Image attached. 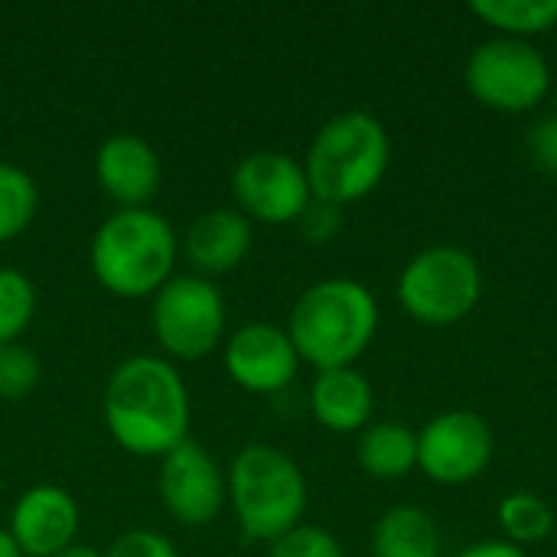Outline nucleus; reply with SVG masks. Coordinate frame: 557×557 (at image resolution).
Segmentation results:
<instances>
[{"label": "nucleus", "mask_w": 557, "mask_h": 557, "mask_svg": "<svg viewBox=\"0 0 557 557\" xmlns=\"http://www.w3.org/2000/svg\"><path fill=\"white\" fill-rule=\"evenodd\" d=\"M470 13L509 39L542 36L557 26V0H473Z\"/></svg>", "instance_id": "obj_19"}, {"label": "nucleus", "mask_w": 557, "mask_h": 557, "mask_svg": "<svg viewBox=\"0 0 557 557\" xmlns=\"http://www.w3.org/2000/svg\"><path fill=\"white\" fill-rule=\"evenodd\" d=\"M287 336L300 362L317 372L349 369L379 333V300L352 277H323L290 307Z\"/></svg>", "instance_id": "obj_2"}, {"label": "nucleus", "mask_w": 557, "mask_h": 557, "mask_svg": "<svg viewBox=\"0 0 557 557\" xmlns=\"http://www.w3.org/2000/svg\"><path fill=\"white\" fill-rule=\"evenodd\" d=\"M52 557H104V552H98V548H91V545H72V548H65V552H59V555Z\"/></svg>", "instance_id": "obj_29"}, {"label": "nucleus", "mask_w": 557, "mask_h": 557, "mask_svg": "<svg viewBox=\"0 0 557 557\" xmlns=\"http://www.w3.org/2000/svg\"><path fill=\"white\" fill-rule=\"evenodd\" d=\"M222 366L238 388L255 395H277L297 379L304 362L284 326L248 323L225 336Z\"/></svg>", "instance_id": "obj_12"}, {"label": "nucleus", "mask_w": 557, "mask_h": 557, "mask_svg": "<svg viewBox=\"0 0 557 557\" xmlns=\"http://www.w3.org/2000/svg\"><path fill=\"white\" fill-rule=\"evenodd\" d=\"M454 557H529V552L519 548V545H509L506 539H493V542L467 545L463 552H457Z\"/></svg>", "instance_id": "obj_28"}, {"label": "nucleus", "mask_w": 557, "mask_h": 557, "mask_svg": "<svg viewBox=\"0 0 557 557\" xmlns=\"http://www.w3.org/2000/svg\"><path fill=\"white\" fill-rule=\"evenodd\" d=\"M180 258V235L157 209H114L91 235L88 264L95 281L121 297H153Z\"/></svg>", "instance_id": "obj_3"}, {"label": "nucleus", "mask_w": 557, "mask_h": 557, "mask_svg": "<svg viewBox=\"0 0 557 557\" xmlns=\"http://www.w3.org/2000/svg\"><path fill=\"white\" fill-rule=\"evenodd\" d=\"M0 557H23L20 552H16L13 539L7 535V529H0Z\"/></svg>", "instance_id": "obj_30"}, {"label": "nucleus", "mask_w": 557, "mask_h": 557, "mask_svg": "<svg viewBox=\"0 0 557 557\" xmlns=\"http://www.w3.org/2000/svg\"><path fill=\"white\" fill-rule=\"evenodd\" d=\"M42 375L39 356L23 346V343H10L0 346V401H23L36 392Z\"/></svg>", "instance_id": "obj_23"}, {"label": "nucleus", "mask_w": 557, "mask_h": 557, "mask_svg": "<svg viewBox=\"0 0 557 557\" xmlns=\"http://www.w3.org/2000/svg\"><path fill=\"white\" fill-rule=\"evenodd\" d=\"M310 411L317 424L333 434H359L375 414L372 382L356 366L317 372L310 385Z\"/></svg>", "instance_id": "obj_16"}, {"label": "nucleus", "mask_w": 557, "mask_h": 557, "mask_svg": "<svg viewBox=\"0 0 557 557\" xmlns=\"http://www.w3.org/2000/svg\"><path fill=\"white\" fill-rule=\"evenodd\" d=\"M480 297L483 268L476 255L457 245H431L398 274V304L424 326H454L467 320Z\"/></svg>", "instance_id": "obj_6"}, {"label": "nucleus", "mask_w": 557, "mask_h": 557, "mask_svg": "<svg viewBox=\"0 0 557 557\" xmlns=\"http://www.w3.org/2000/svg\"><path fill=\"white\" fill-rule=\"evenodd\" d=\"M82 509L75 496L55 483L29 486L10 509L7 535L23 557H52L78 542Z\"/></svg>", "instance_id": "obj_13"}, {"label": "nucleus", "mask_w": 557, "mask_h": 557, "mask_svg": "<svg viewBox=\"0 0 557 557\" xmlns=\"http://www.w3.org/2000/svg\"><path fill=\"white\" fill-rule=\"evenodd\" d=\"M356 460L375 480H401L418 470V431L398 421H372L359 431Z\"/></svg>", "instance_id": "obj_17"}, {"label": "nucleus", "mask_w": 557, "mask_h": 557, "mask_svg": "<svg viewBox=\"0 0 557 557\" xmlns=\"http://www.w3.org/2000/svg\"><path fill=\"white\" fill-rule=\"evenodd\" d=\"M95 183L117 209H150L163 183L160 153L140 134H111L95 150Z\"/></svg>", "instance_id": "obj_14"}, {"label": "nucleus", "mask_w": 557, "mask_h": 557, "mask_svg": "<svg viewBox=\"0 0 557 557\" xmlns=\"http://www.w3.org/2000/svg\"><path fill=\"white\" fill-rule=\"evenodd\" d=\"M228 310L222 290L199 274H173L150 297V330L173 359L196 362L225 343Z\"/></svg>", "instance_id": "obj_7"}, {"label": "nucleus", "mask_w": 557, "mask_h": 557, "mask_svg": "<svg viewBox=\"0 0 557 557\" xmlns=\"http://www.w3.org/2000/svg\"><path fill=\"white\" fill-rule=\"evenodd\" d=\"M297 225H300V232H304L310 242H330V238H336V232H339V225H343V209L313 199V202L307 206V212L300 215Z\"/></svg>", "instance_id": "obj_26"}, {"label": "nucleus", "mask_w": 557, "mask_h": 557, "mask_svg": "<svg viewBox=\"0 0 557 557\" xmlns=\"http://www.w3.org/2000/svg\"><path fill=\"white\" fill-rule=\"evenodd\" d=\"M372 557H441L437 519L421 506H395L372 529Z\"/></svg>", "instance_id": "obj_18"}, {"label": "nucleus", "mask_w": 557, "mask_h": 557, "mask_svg": "<svg viewBox=\"0 0 557 557\" xmlns=\"http://www.w3.org/2000/svg\"><path fill=\"white\" fill-rule=\"evenodd\" d=\"M36 317V287L16 268H0V346L20 343Z\"/></svg>", "instance_id": "obj_22"}, {"label": "nucleus", "mask_w": 557, "mask_h": 557, "mask_svg": "<svg viewBox=\"0 0 557 557\" xmlns=\"http://www.w3.org/2000/svg\"><path fill=\"white\" fill-rule=\"evenodd\" d=\"M39 212V186L36 180L16 166L0 160V245L16 242Z\"/></svg>", "instance_id": "obj_20"}, {"label": "nucleus", "mask_w": 557, "mask_h": 557, "mask_svg": "<svg viewBox=\"0 0 557 557\" xmlns=\"http://www.w3.org/2000/svg\"><path fill=\"white\" fill-rule=\"evenodd\" d=\"M255 232L238 209H209L193 219L183 235V255L199 277L235 271L251 251Z\"/></svg>", "instance_id": "obj_15"}, {"label": "nucleus", "mask_w": 557, "mask_h": 557, "mask_svg": "<svg viewBox=\"0 0 557 557\" xmlns=\"http://www.w3.org/2000/svg\"><path fill=\"white\" fill-rule=\"evenodd\" d=\"M232 196L248 222L287 225L300 222L313 202L304 160L284 150H251L232 170Z\"/></svg>", "instance_id": "obj_10"}, {"label": "nucleus", "mask_w": 557, "mask_h": 557, "mask_svg": "<svg viewBox=\"0 0 557 557\" xmlns=\"http://www.w3.org/2000/svg\"><path fill=\"white\" fill-rule=\"evenodd\" d=\"M388 163L392 140L385 124L369 111H339L313 134L304 173L313 199L343 209L375 193Z\"/></svg>", "instance_id": "obj_4"}, {"label": "nucleus", "mask_w": 557, "mask_h": 557, "mask_svg": "<svg viewBox=\"0 0 557 557\" xmlns=\"http://www.w3.org/2000/svg\"><path fill=\"white\" fill-rule=\"evenodd\" d=\"M496 454L493 428L483 414L454 408L434 414L418 431V470L437 486H467L480 480Z\"/></svg>", "instance_id": "obj_9"}, {"label": "nucleus", "mask_w": 557, "mask_h": 557, "mask_svg": "<svg viewBox=\"0 0 557 557\" xmlns=\"http://www.w3.org/2000/svg\"><path fill=\"white\" fill-rule=\"evenodd\" d=\"M499 529L509 545L529 548V545L545 542L555 532V512L539 493L519 490L499 503Z\"/></svg>", "instance_id": "obj_21"}, {"label": "nucleus", "mask_w": 557, "mask_h": 557, "mask_svg": "<svg viewBox=\"0 0 557 557\" xmlns=\"http://www.w3.org/2000/svg\"><path fill=\"white\" fill-rule=\"evenodd\" d=\"M228 503L248 542H274L307 516V480L294 457L271 444H248L225 470Z\"/></svg>", "instance_id": "obj_5"}, {"label": "nucleus", "mask_w": 557, "mask_h": 557, "mask_svg": "<svg viewBox=\"0 0 557 557\" xmlns=\"http://www.w3.org/2000/svg\"><path fill=\"white\" fill-rule=\"evenodd\" d=\"M271 557H343V545L333 532L300 522L271 542Z\"/></svg>", "instance_id": "obj_24"}, {"label": "nucleus", "mask_w": 557, "mask_h": 557, "mask_svg": "<svg viewBox=\"0 0 557 557\" xmlns=\"http://www.w3.org/2000/svg\"><path fill=\"white\" fill-rule=\"evenodd\" d=\"M104 557H180V548L173 545V539H166L163 532L153 529H131L121 532L108 548Z\"/></svg>", "instance_id": "obj_25"}, {"label": "nucleus", "mask_w": 557, "mask_h": 557, "mask_svg": "<svg viewBox=\"0 0 557 557\" xmlns=\"http://www.w3.org/2000/svg\"><path fill=\"white\" fill-rule=\"evenodd\" d=\"M463 82L483 108L499 114H525L548 98L555 75L545 52L529 39L493 36L470 52Z\"/></svg>", "instance_id": "obj_8"}, {"label": "nucleus", "mask_w": 557, "mask_h": 557, "mask_svg": "<svg viewBox=\"0 0 557 557\" xmlns=\"http://www.w3.org/2000/svg\"><path fill=\"white\" fill-rule=\"evenodd\" d=\"M525 147L545 173H557V114H548L529 127Z\"/></svg>", "instance_id": "obj_27"}, {"label": "nucleus", "mask_w": 557, "mask_h": 557, "mask_svg": "<svg viewBox=\"0 0 557 557\" xmlns=\"http://www.w3.org/2000/svg\"><path fill=\"white\" fill-rule=\"evenodd\" d=\"M104 428L134 457H166L189 437L193 405L180 369L163 356L124 359L101 395Z\"/></svg>", "instance_id": "obj_1"}, {"label": "nucleus", "mask_w": 557, "mask_h": 557, "mask_svg": "<svg viewBox=\"0 0 557 557\" xmlns=\"http://www.w3.org/2000/svg\"><path fill=\"white\" fill-rule=\"evenodd\" d=\"M157 493L163 509L186 529L212 525L228 503L225 470L215 457L193 437L160 457L157 470Z\"/></svg>", "instance_id": "obj_11"}]
</instances>
